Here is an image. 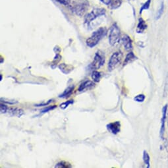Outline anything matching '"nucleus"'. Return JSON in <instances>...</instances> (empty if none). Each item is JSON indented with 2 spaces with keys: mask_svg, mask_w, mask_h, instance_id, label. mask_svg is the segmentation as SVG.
<instances>
[{
  "mask_svg": "<svg viewBox=\"0 0 168 168\" xmlns=\"http://www.w3.org/2000/svg\"><path fill=\"white\" fill-rule=\"evenodd\" d=\"M8 112L10 114V115H11V116H17L18 117H20V116H22L23 113H24L23 109L17 108H9Z\"/></svg>",
  "mask_w": 168,
  "mask_h": 168,
  "instance_id": "13",
  "label": "nucleus"
},
{
  "mask_svg": "<svg viewBox=\"0 0 168 168\" xmlns=\"http://www.w3.org/2000/svg\"><path fill=\"white\" fill-rule=\"evenodd\" d=\"M72 166L69 163L65 162V161H61V162L58 163L55 165V167H58V168H70Z\"/></svg>",
  "mask_w": 168,
  "mask_h": 168,
  "instance_id": "19",
  "label": "nucleus"
},
{
  "mask_svg": "<svg viewBox=\"0 0 168 168\" xmlns=\"http://www.w3.org/2000/svg\"><path fill=\"white\" fill-rule=\"evenodd\" d=\"M167 125H168V110H167Z\"/></svg>",
  "mask_w": 168,
  "mask_h": 168,
  "instance_id": "29",
  "label": "nucleus"
},
{
  "mask_svg": "<svg viewBox=\"0 0 168 168\" xmlns=\"http://www.w3.org/2000/svg\"><path fill=\"white\" fill-rule=\"evenodd\" d=\"M123 59V53L121 52H116L111 55L109 60L108 69L109 71H112L114 70L118 65L120 64Z\"/></svg>",
  "mask_w": 168,
  "mask_h": 168,
  "instance_id": "6",
  "label": "nucleus"
},
{
  "mask_svg": "<svg viewBox=\"0 0 168 168\" xmlns=\"http://www.w3.org/2000/svg\"><path fill=\"white\" fill-rule=\"evenodd\" d=\"M167 104L165 105L164 108H162V120H161V127H160V137L164 138V132H165V123L167 120Z\"/></svg>",
  "mask_w": 168,
  "mask_h": 168,
  "instance_id": "7",
  "label": "nucleus"
},
{
  "mask_svg": "<svg viewBox=\"0 0 168 168\" xmlns=\"http://www.w3.org/2000/svg\"><path fill=\"white\" fill-rule=\"evenodd\" d=\"M89 3L87 0H79L77 2H75L71 6V9L76 15L82 17L85 15Z\"/></svg>",
  "mask_w": 168,
  "mask_h": 168,
  "instance_id": "2",
  "label": "nucleus"
},
{
  "mask_svg": "<svg viewBox=\"0 0 168 168\" xmlns=\"http://www.w3.org/2000/svg\"><path fill=\"white\" fill-rule=\"evenodd\" d=\"M150 3H151V0H148L143 6L142 8L140 9V14H141L143 11V10H146V9H148L150 8Z\"/></svg>",
  "mask_w": 168,
  "mask_h": 168,
  "instance_id": "22",
  "label": "nucleus"
},
{
  "mask_svg": "<svg viewBox=\"0 0 168 168\" xmlns=\"http://www.w3.org/2000/svg\"><path fill=\"white\" fill-rule=\"evenodd\" d=\"M2 75H1V81H2Z\"/></svg>",
  "mask_w": 168,
  "mask_h": 168,
  "instance_id": "30",
  "label": "nucleus"
},
{
  "mask_svg": "<svg viewBox=\"0 0 168 168\" xmlns=\"http://www.w3.org/2000/svg\"><path fill=\"white\" fill-rule=\"evenodd\" d=\"M9 108L6 106V105L3 104H1V107H0V110H1V113L2 114H5L8 111Z\"/></svg>",
  "mask_w": 168,
  "mask_h": 168,
  "instance_id": "24",
  "label": "nucleus"
},
{
  "mask_svg": "<svg viewBox=\"0 0 168 168\" xmlns=\"http://www.w3.org/2000/svg\"><path fill=\"white\" fill-rule=\"evenodd\" d=\"M106 14V9L103 8H96L88 13L85 17V25L87 27H90V24L96 18L104 15Z\"/></svg>",
  "mask_w": 168,
  "mask_h": 168,
  "instance_id": "4",
  "label": "nucleus"
},
{
  "mask_svg": "<svg viewBox=\"0 0 168 168\" xmlns=\"http://www.w3.org/2000/svg\"><path fill=\"white\" fill-rule=\"evenodd\" d=\"M135 59H137V57L135 55V54L132 52H130L127 55V56H126V58L124 61V65L132 62Z\"/></svg>",
  "mask_w": 168,
  "mask_h": 168,
  "instance_id": "15",
  "label": "nucleus"
},
{
  "mask_svg": "<svg viewBox=\"0 0 168 168\" xmlns=\"http://www.w3.org/2000/svg\"><path fill=\"white\" fill-rule=\"evenodd\" d=\"M121 41H122V44L126 50L127 51L132 50V40L128 35L127 34L123 35L121 38Z\"/></svg>",
  "mask_w": 168,
  "mask_h": 168,
  "instance_id": "9",
  "label": "nucleus"
},
{
  "mask_svg": "<svg viewBox=\"0 0 168 168\" xmlns=\"http://www.w3.org/2000/svg\"><path fill=\"white\" fill-rule=\"evenodd\" d=\"M108 131L114 135H117L121 130V123L120 121H115L110 123L106 126Z\"/></svg>",
  "mask_w": 168,
  "mask_h": 168,
  "instance_id": "8",
  "label": "nucleus"
},
{
  "mask_svg": "<svg viewBox=\"0 0 168 168\" xmlns=\"http://www.w3.org/2000/svg\"><path fill=\"white\" fill-rule=\"evenodd\" d=\"M55 1L65 6L69 5L71 4V0H55Z\"/></svg>",
  "mask_w": 168,
  "mask_h": 168,
  "instance_id": "25",
  "label": "nucleus"
},
{
  "mask_svg": "<svg viewBox=\"0 0 168 168\" xmlns=\"http://www.w3.org/2000/svg\"><path fill=\"white\" fill-rule=\"evenodd\" d=\"M143 161H144V164H146V167L148 168H150V158L148 152H147L146 150L143 152Z\"/></svg>",
  "mask_w": 168,
  "mask_h": 168,
  "instance_id": "17",
  "label": "nucleus"
},
{
  "mask_svg": "<svg viewBox=\"0 0 168 168\" xmlns=\"http://www.w3.org/2000/svg\"><path fill=\"white\" fill-rule=\"evenodd\" d=\"M146 29H147V25L146 22L142 18H140L138 20V24L137 28V32L138 34L143 33Z\"/></svg>",
  "mask_w": 168,
  "mask_h": 168,
  "instance_id": "12",
  "label": "nucleus"
},
{
  "mask_svg": "<svg viewBox=\"0 0 168 168\" xmlns=\"http://www.w3.org/2000/svg\"><path fill=\"white\" fill-rule=\"evenodd\" d=\"M59 69L61 70V71L63 73L67 75L73 71L74 67L71 65H69L66 64H61L59 65Z\"/></svg>",
  "mask_w": 168,
  "mask_h": 168,
  "instance_id": "11",
  "label": "nucleus"
},
{
  "mask_svg": "<svg viewBox=\"0 0 168 168\" xmlns=\"http://www.w3.org/2000/svg\"><path fill=\"white\" fill-rule=\"evenodd\" d=\"M121 3L122 0H111L108 7L111 9H115L120 8Z\"/></svg>",
  "mask_w": 168,
  "mask_h": 168,
  "instance_id": "14",
  "label": "nucleus"
},
{
  "mask_svg": "<svg viewBox=\"0 0 168 168\" xmlns=\"http://www.w3.org/2000/svg\"><path fill=\"white\" fill-rule=\"evenodd\" d=\"M52 102V100H48V102H44L42 104H36L35 105V106H36V107H40V106H47V105H48L49 104H50L51 102Z\"/></svg>",
  "mask_w": 168,
  "mask_h": 168,
  "instance_id": "27",
  "label": "nucleus"
},
{
  "mask_svg": "<svg viewBox=\"0 0 168 168\" xmlns=\"http://www.w3.org/2000/svg\"><path fill=\"white\" fill-rule=\"evenodd\" d=\"M73 102H74L73 100H68V101H67V102H64V103L61 104V105H60V108H61V109H66V108L69 106L70 104H73Z\"/></svg>",
  "mask_w": 168,
  "mask_h": 168,
  "instance_id": "21",
  "label": "nucleus"
},
{
  "mask_svg": "<svg viewBox=\"0 0 168 168\" xmlns=\"http://www.w3.org/2000/svg\"><path fill=\"white\" fill-rule=\"evenodd\" d=\"M94 86H95V84L93 82L87 80L85 82H83L80 85L79 88V92H82V91H85L86 90L92 89V88L94 87Z\"/></svg>",
  "mask_w": 168,
  "mask_h": 168,
  "instance_id": "10",
  "label": "nucleus"
},
{
  "mask_svg": "<svg viewBox=\"0 0 168 168\" xmlns=\"http://www.w3.org/2000/svg\"><path fill=\"white\" fill-rule=\"evenodd\" d=\"M101 77L102 75L100 72H98L97 71H93V72L92 73V79L94 82H98L100 81Z\"/></svg>",
  "mask_w": 168,
  "mask_h": 168,
  "instance_id": "18",
  "label": "nucleus"
},
{
  "mask_svg": "<svg viewBox=\"0 0 168 168\" xmlns=\"http://www.w3.org/2000/svg\"><path fill=\"white\" fill-rule=\"evenodd\" d=\"M120 29L117 24H114L110 28L109 34V43L111 46L117 45L120 41Z\"/></svg>",
  "mask_w": 168,
  "mask_h": 168,
  "instance_id": "3",
  "label": "nucleus"
},
{
  "mask_svg": "<svg viewBox=\"0 0 168 168\" xmlns=\"http://www.w3.org/2000/svg\"><path fill=\"white\" fill-rule=\"evenodd\" d=\"M106 61L105 55L102 51H98L94 55L93 61L91 63L90 67L91 69H98L101 68Z\"/></svg>",
  "mask_w": 168,
  "mask_h": 168,
  "instance_id": "5",
  "label": "nucleus"
},
{
  "mask_svg": "<svg viewBox=\"0 0 168 168\" xmlns=\"http://www.w3.org/2000/svg\"><path fill=\"white\" fill-rule=\"evenodd\" d=\"M164 2H162V3H161V5H160V8L159 9V10L157 12V14H156V19H158L161 17V16L163 14V11H164Z\"/></svg>",
  "mask_w": 168,
  "mask_h": 168,
  "instance_id": "20",
  "label": "nucleus"
},
{
  "mask_svg": "<svg viewBox=\"0 0 168 168\" xmlns=\"http://www.w3.org/2000/svg\"><path fill=\"white\" fill-rule=\"evenodd\" d=\"M100 1L104 3L105 5H109L110 2H111V0H100Z\"/></svg>",
  "mask_w": 168,
  "mask_h": 168,
  "instance_id": "28",
  "label": "nucleus"
},
{
  "mask_svg": "<svg viewBox=\"0 0 168 168\" xmlns=\"http://www.w3.org/2000/svg\"><path fill=\"white\" fill-rule=\"evenodd\" d=\"M145 96L144 94H138L134 98V100L137 102H143L145 100Z\"/></svg>",
  "mask_w": 168,
  "mask_h": 168,
  "instance_id": "23",
  "label": "nucleus"
},
{
  "mask_svg": "<svg viewBox=\"0 0 168 168\" xmlns=\"http://www.w3.org/2000/svg\"><path fill=\"white\" fill-rule=\"evenodd\" d=\"M73 90H74L73 86L69 87L64 91V92L61 95H60L59 97V98H68L72 94V93L73 92Z\"/></svg>",
  "mask_w": 168,
  "mask_h": 168,
  "instance_id": "16",
  "label": "nucleus"
},
{
  "mask_svg": "<svg viewBox=\"0 0 168 168\" xmlns=\"http://www.w3.org/2000/svg\"><path fill=\"white\" fill-rule=\"evenodd\" d=\"M56 107H57V106H49V107H47L46 108L44 109L43 110H42L41 113H42V114H44V113H46V112H48L49 111H51V110H52V109H55Z\"/></svg>",
  "mask_w": 168,
  "mask_h": 168,
  "instance_id": "26",
  "label": "nucleus"
},
{
  "mask_svg": "<svg viewBox=\"0 0 168 168\" xmlns=\"http://www.w3.org/2000/svg\"><path fill=\"white\" fill-rule=\"evenodd\" d=\"M107 32L108 31L106 28L100 27V29L94 32L92 34L87 40V45L90 48L95 47L104 36H106Z\"/></svg>",
  "mask_w": 168,
  "mask_h": 168,
  "instance_id": "1",
  "label": "nucleus"
}]
</instances>
